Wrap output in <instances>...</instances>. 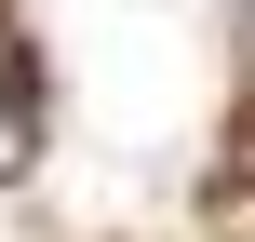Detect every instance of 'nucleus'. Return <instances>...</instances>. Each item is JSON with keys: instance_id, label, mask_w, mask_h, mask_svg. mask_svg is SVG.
Returning a JSON list of instances; mask_svg holds the SVG:
<instances>
[{"instance_id": "f257e3e1", "label": "nucleus", "mask_w": 255, "mask_h": 242, "mask_svg": "<svg viewBox=\"0 0 255 242\" xmlns=\"http://www.w3.org/2000/svg\"><path fill=\"white\" fill-rule=\"evenodd\" d=\"M0 148H13V81H0Z\"/></svg>"}]
</instances>
